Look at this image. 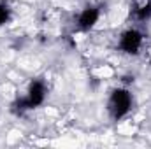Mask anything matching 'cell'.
<instances>
[{
    "label": "cell",
    "mask_w": 151,
    "mask_h": 149,
    "mask_svg": "<svg viewBox=\"0 0 151 149\" xmlns=\"http://www.w3.org/2000/svg\"><path fill=\"white\" fill-rule=\"evenodd\" d=\"M11 19V7L5 2H0V27H4Z\"/></svg>",
    "instance_id": "6"
},
{
    "label": "cell",
    "mask_w": 151,
    "mask_h": 149,
    "mask_svg": "<svg viewBox=\"0 0 151 149\" xmlns=\"http://www.w3.org/2000/svg\"><path fill=\"white\" fill-rule=\"evenodd\" d=\"M134 104V97L127 88H116L111 91L109 102H107V111L111 114L114 121H119L121 117H125Z\"/></svg>",
    "instance_id": "1"
},
{
    "label": "cell",
    "mask_w": 151,
    "mask_h": 149,
    "mask_svg": "<svg viewBox=\"0 0 151 149\" xmlns=\"http://www.w3.org/2000/svg\"><path fill=\"white\" fill-rule=\"evenodd\" d=\"M46 95H47V88H46V82L42 79H34L28 86V91H27V104L30 109H35L40 107L46 100Z\"/></svg>",
    "instance_id": "3"
},
{
    "label": "cell",
    "mask_w": 151,
    "mask_h": 149,
    "mask_svg": "<svg viewBox=\"0 0 151 149\" xmlns=\"http://www.w3.org/2000/svg\"><path fill=\"white\" fill-rule=\"evenodd\" d=\"M142 42H144V35L141 30L137 28H128L121 34L119 37V49L127 54H137L142 47Z\"/></svg>",
    "instance_id": "2"
},
{
    "label": "cell",
    "mask_w": 151,
    "mask_h": 149,
    "mask_svg": "<svg viewBox=\"0 0 151 149\" xmlns=\"http://www.w3.org/2000/svg\"><path fill=\"white\" fill-rule=\"evenodd\" d=\"M132 18H134L135 21H139V23H144V21L151 19V0H146L144 4L137 5V7L134 9Z\"/></svg>",
    "instance_id": "5"
},
{
    "label": "cell",
    "mask_w": 151,
    "mask_h": 149,
    "mask_svg": "<svg viewBox=\"0 0 151 149\" xmlns=\"http://www.w3.org/2000/svg\"><path fill=\"white\" fill-rule=\"evenodd\" d=\"M150 63H151V58H150Z\"/></svg>",
    "instance_id": "7"
},
{
    "label": "cell",
    "mask_w": 151,
    "mask_h": 149,
    "mask_svg": "<svg viewBox=\"0 0 151 149\" xmlns=\"http://www.w3.org/2000/svg\"><path fill=\"white\" fill-rule=\"evenodd\" d=\"M99 18H100V9H99V7L90 5V7L83 9L81 14L77 16V30H79V32H88V30H91V28L97 25Z\"/></svg>",
    "instance_id": "4"
}]
</instances>
